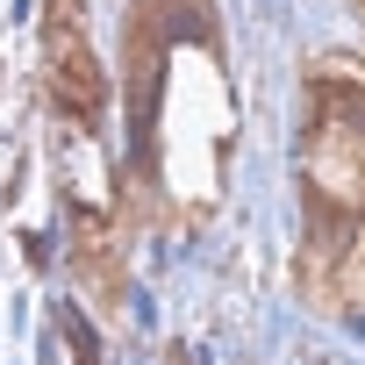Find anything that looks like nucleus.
Masks as SVG:
<instances>
[{
  "label": "nucleus",
  "instance_id": "nucleus-3",
  "mask_svg": "<svg viewBox=\"0 0 365 365\" xmlns=\"http://www.w3.org/2000/svg\"><path fill=\"white\" fill-rule=\"evenodd\" d=\"M65 329H72V351H79V365H101V351H93V336H86V322H79V315H65Z\"/></svg>",
  "mask_w": 365,
  "mask_h": 365
},
{
  "label": "nucleus",
  "instance_id": "nucleus-1",
  "mask_svg": "<svg viewBox=\"0 0 365 365\" xmlns=\"http://www.w3.org/2000/svg\"><path fill=\"white\" fill-rule=\"evenodd\" d=\"M43 58H51V86H58V101L79 115V122H93L101 115V58L86 51V29H79V0H51V22H43Z\"/></svg>",
  "mask_w": 365,
  "mask_h": 365
},
{
  "label": "nucleus",
  "instance_id": "nucleus-2",
  "mask_svg": "<svg viewBox=\"0 0 365 365\" xmlns=\"http://www.w3.org/2000/svg\"><path fill=\"white\" fill-rule=\"evenodd\" d=\"M308 194L365 215V143H358V129L315 122V143H308Z\"/></svg>",
  "mask_w": 365,
  "mask_h": 365
}]
</instances>
